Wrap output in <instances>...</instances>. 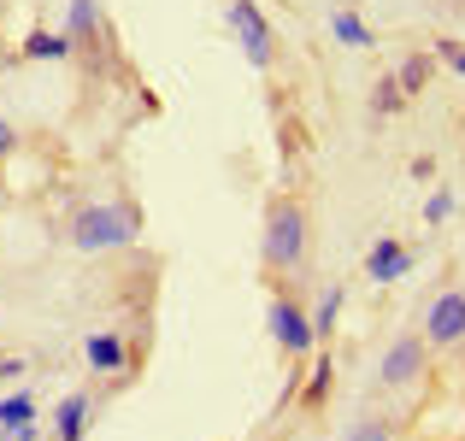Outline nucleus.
Instances as JSON below:
<instances>
[{"instance_id":"obj_1","label":"nucleus","mask_w":465,"mask_h":441,"mask_svg":"<svg viewBox=\"0 0 465 441\" xmlns=\"http://www.w3.org/2000/svg\"><path fill=\"white\" fill-rule=\"evenodd\" d=\"M307 236H312L307 206H301L295 194L272 201V212H265V236H260V260H265V271H272V277L295 271V265L307 260Z\"/></svg>"},{"instance_id":"obj_2","label":"nucleus","mask_w":465,"mask_h":441,"mask_svg":"<svg viewBox=\"0 0 465 441\" xmlns=\"http://www.w3.org/2000/svg\"><path fill=\"white\" fill-rule=\"evenodd\" d=\"M136 236H142V218H136V206H124V201L83 206L77 224H71V241H77L83 253H118V248H130Z\"/></svg>"},{"instance_id":"obj_3","label":"nucleus","mask_w":465,"mask_h":441,"mask_svg":"<svg viewBox=\"0 0 465 441\" xmlns=\"http://www.w3.org/2000/svg\"><path fill=\"white\" fill-rule=\"evenodd\" d=\"M265 324H272V341L289 353V359H307V353H312V341H318L312 336V312H301L295 300L277 294V300L265 306Z\"/></svg>"},{"instance_id":"obj_4","label":"nucleus","mask_w":465,"mask_h":441,"mask_svg":"<svg viewBox=\"0 0 465 441\" xmlns=\"http://www.w3.org/2000/svg\"><path fill=\"white\" fill-rule=\"evenodd\" d=\"M424 341L430 348H460L465 341V289H442L424 312Z\"/></svg>"},{"instance_id":"obj_5","label":"nucleus","mask_w":465,"mask_h":441,"mask_svg":"<svg viewBox=\"0 0 465 441\" xmlns=\"http://www.w3.org/2000/svg\"><path fill=\"white\" fill-rule=\"evenodd\" d=\"M230 30H236V42H242V54H248L253 71L272 65V24L260 18L253 0H230Z\"/></svg>"},{"instance_id":"obj_6","label":"nucleus","mask_w":465,"mask_h":441,"mask_svg":"<svg viewBox=\"0 0 465 441\" xmlns=\"http://www.w3.org/2000/svg\"><path fill=\"white\" fill-rule=\"evenodd\" d=\"M424 359H430V341L424 336H401L395 348L383 353V365H377V377H383L389 388H412L424 377Z\"/></svg>"},{"instance_id":"obj_7","label":"nucleus","mask_w":465,"mask_h":441,"mask_svg":"<svg viewBox=\"0 0 465 441\" xmlns=\"http://www.w3.org/2000/svg\"><path fill=\"white\" fill-rule=\"evenodd\" d=\"M407 271H412V253L401 248L395 236H377V248L365 253V277H371V283H401Z\"/></svg>"},{"instance_id":"obj_8","label":"nucleus","mask_w":465,"mask_h":441,"mask_svg":"<svg viewBox=\"0 0 465 441\" xmlns=\"http://www.w3.org/2000/svg\"><path fill=\"white\" fill-rule=\"evenodd\" d=\"M71 6V24H65V35H71V47H94L106 35V24H101V0H65Z\"/></svg>"},{"instance_id":"obj_9","label":"nucleus","mask_w":465,"mask_h":441,"mask_svg":"<svg viewBox=\"0 0 465 441\" xmlns=\"http://www.w3.org/2000/svg\"><path fill=\"white\" fill-rule=\"evenodd\" d=\"M89 395H65V400H59V407H54V441H83V436H89Z\"/></svg>"},{"instance_id":"obj_10","label":"nucleus","mask_w":465,"mask_h":441,"mask_svg":"<svg viewBox=\"0 0 465 441\" xmlns=\"http://www.w3.org/2000/svg\"><path fill=\"white\" fill-rule=\"evenodd\" d=\"M83 359H89L94 371H106V377H113V371H124V341H118L113 329H94V336L83 341Z\"/></svg>"},{"instance_id":"obj_11","label":"nucleus","mask_w":465,"mask_h":441,"mask_svg":"<svg viewBox=\"0 0 465 441\" xmlns=\"http://www.w3.org/2000/svg\"><path fill=\"white\" fill-rule=\"evenodd\" d=\"M430 77H436V54H407V59H401V71H395V83H401L407 101L430 89Z\"/></svg>"},{"instance_id":"obj_12","label":"nucleus","mask_w":465,"mask_h":441,"mask_svg":"<svg viewBox=\"0 0 465 441\" xmlns=\"http://www.w3.org/2000/svg\"><path fill=\"white\" fill-rule=\"evenodd\" d=\"M24 59H47V65H59V59H71V35L65 30H30Z\"/></svg>"},{"instance_id":"obj_13","label":"nucleus","mask_w":465,"mask_h":441,"mask_svg":"<svg viewBox=\"0 0 465 441\" xmlns=\"http://www.w3.org/2000/svg\"><path fill=\"white\" fill-rule=\"evenodd\" d=\"M330 388H336V365H330V359H318L312 371H307V388H301V407L318 412V407L330 400Z\"/></svg>"},{"instance_id":"obj_14","label":"nucleus","mask_w":465,"mask_h":441,"mask_svg":"<svg viewBox=\"0 0 465 441\" xmlns=\"http://www.w3.org/2000/svg\"><path fill=\"white\" fill-rule=\"evenodd\" d=\"M330 35H336V42H348V47H371V42H377V35L360 24V12H348V6L330 12Z\"/></svg>"},{"instance_id":"obj_15","label":"nucleus","mask_w":465,"mask_h":441,"mask_svg":"<svg viewBox=\"0 0 465 441\" xmlns=\"http://www.w3.org/2000/svg\"><path fill=\"white\" fill-rule=\"evenodd\" d=\"M401 106H407L401 83H395V77H377V89H371V113H377V118H395Z\"/></svg>"},{"instance_id":"obj_16","label":"nucleus","mask_w":465,"mask_h":441,"mask_svg":"<svg viewBox=\"0 0 465 441\" xmlns=\"http://www.w3.org/2000/svg\"><path fill=\"white\" fill-rule=\"evenodd\" d=\"M336 318H341V289L330 283L324 300H318V312H312V336H330V329H336Z\"/></svg>"},{"instance_id":"obj_17","label":"nucleus","mask_w":465,"mask_h":441,"mask_svg":"<svg viewBox=\"0 0 465 441\" xmlns=\"http://www.w3.org/2000/svg\"><path fill=\"white\" fill-rule=\"evenodd\" d=\"M12 424H35V400L30 395H6L0 400V430H12Z\"/></svg>"},{"instance_id":"obj_18","label":"nucleus","mask_w":465,"mask_h":441,"mask_svg":"<svg viewBox=\"0 0 465 441\" xmlns=\"http://www.w3.org/2000/svg\"><path fill=\"white\" fill-rule=\"evenodd\" d=\"M341 441H395V436H389V424H383V418H360Z\"/></svg>"},{"instance_id":"obj_19","label":"nucleus","mask_w":465,"mask_h":441,"mask_svg":"<svg viewBox=\"0 0 465 441\" xmlns=\"http://www.w3.org/2000/svg\"><path fill=\"white\" fill-rule=\"evenodd\" d=\"M436 59H442L448 71H460V77H465V42H454V35H442V42H436Z\"/></svg>"},{"instance_id":"obj_20","label":"nucleus","mask_w":465,"mask_h":441,"mask_svg":"<svg viewBox=\"0 0 465 441\" xmlns=\"http://www.w3.org/2000/svg\"><path fill=\"white\" fill-rule=\"evenodd\" d=\"M448 212H454V194H448V189H436V194H430V206H424V218H430V224H442Z\"/></svg>"},{"instance_id":"obj_21","label":"nucleus","mask_w":465,"mask_h":441,"mask_svg":"<svg viewBox=\"0 0 465 441\" xmlns=\"http://www.w3.org/2000/svg\"><path fill=\"white\" fill-rule=\"evenodd\" d=\"M0 441H42V424H12V430H0Z\"/></svg>"},{"instance_id":"obj_22","label":"nucleus","mask_w":465,"mask_h":441,"mask_svg":"<svg viewBox=\"0 0 465 441\" xmlns=\"http://www.w3.org/2000/svg\"><path fill=\"white\" fill-rule=\"evenodd\" d=\"M12 147H18V130H12V124H6V118H0V159H6V153H12Z\"/></svg>"},{"instance_id":"obj_23","label":"nucleus","mask_w":465,"mask_h":441,"mask_svg":"<svg viewBox=\"0 0 465 441\" xmlns=\"http://www.w3.org/2000/svg\"><path fill=\"white\" fill-rule=\"evenodd\" d=\"M6 377H24V359H0V383H6Z\"/></svg>"}]
</instances>
